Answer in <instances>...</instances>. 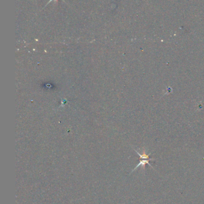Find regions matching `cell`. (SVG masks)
Listing matches in <instances>:
<instances>
[{"label": "cell", "instance_id": "cell-2", "mask_svg": "<svg viewBox=\"0 0 204 204\" xmlns=\"http://www.w3.org/2000/svg\"><path fill=\"white\" fill-rule=\"evenodd\" d=\"M135 150V152L137 153L138 155L139 156L140 159H150V158H149V157H150V155L151 154H149V155L147 154H146V152H145V150L144 149L143 150V153H142V154H140V153H139V152H138V151H137L136 150Z\"/></svg>", "mask_w": 204, "mask_h": 204}, {"label": "cell", "instance_id": "cell-1", "mask_svg": "<svg viewBox=\"0 0 204 204\" xmlns=\"http://www.w3.org/2000/svg\"><path fill=\"white\" fill-rule=\"evenodd\" d=\"M153 160H155V159H151H151H140L139 163L137 165V166L132 170V172H133V171L135 170L137 168H138L139 167H140V166H141V167H143V170H144L146 164H149L151 168H153V167L151 166V165L150 164V161H153Z\"/></svg>", "mask_w": 204, "mask_h": 204}]
</instances>
